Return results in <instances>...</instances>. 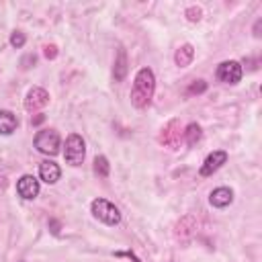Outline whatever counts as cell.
Listing matches in <instances>:
<instances>
[{"instance_id":"cell-17","label":"cell","mask_w":262,"mask_h":262,"mask_svg":"<svg viewBox=\"0 0 262 262\" xmlns=\"http://www.w3.org/2000/svg\"><path fill=\"white\" fill-rule=\"evenodd\" d=\"M8 41H10V45H12V47L20 49V47H25V43H27V37H25V33H23V31H12Z\"/></svg>"},{"instance_id":"cell-21","label":"cell","mask_w":262,"mask_h":262,"mask_svg":"<svg viewBox=\"0 0 262 262\" xmlns=\"http://www.w3.org/2000/svg\"><path fill=\"white\" fill-rule=\"evenodd\" d=\"M43 53H45L47 59H49V57L53 59V57L57 55V47H55V45H45V51H43Z\"/></svg>"},{"instance_id":"cell-20","label":"cell","mask_w":262,"mask_h":262,"mask_svg":"<svg viewBox=\"0 0 262 262\" xmlns=\"http://www.w3.org/2000/svg\"><path fill=\"white\" fill-rule=\"evenodd\" d=\"M35 61H37V57H35L33 53H29V55H25V57L20 59V66H23V70H27V68L35 66Z\"/></svg>"},{"instance_id":"cell-13","label":"cell","mask_w":262,"mask_h":262,"mask_svg":"<svg viewBox=\"0 0 262 262\" xmlns=\"http://www.w3.org/2000/svg\"><path fill=\"white\" fill-rule=\"evenodd\" d=\"M18 127V119L12 111L2 108L0 111V135H12Z\"/></svg>"},{"instance_id":"cell-12","label":"cell","mask_w":262,"mask_h":262,"mask_svg":"<svg viewBox=\"0 0 262 262\" xmlns=\"http://www.w3.org/2000/svg\"><path fill=\"white\" fill-rule=\"evenodd\" d=\"M129 72V61H127V51L123 45L117 47V57H115V63H113V78L115 82H123L125 76Z\"/></svg>"},{"instance_id":"cell-14","label":"cell","mask_w":262,"mask_h":262,"mask_svg":"<svg viewBox=\"0 0 262 262\" xmlns=\"http://www.w3.org/2000/svg\"><path fill=\"white\" fill-rule=\"evenodd\" d=\"M192 59H194V47H192L190 43L180 45V47L176 49V53H174V63H176L178 68H188V66L192 63Z\"/></svg>"},{"instance_id":"cell-6","label":"cell","mask_w":262,"mask_h":262,"mask_svg":"<svg viewBox=\"0 0 262 262\" xmlns=\"http://www.w3.org/2000/svg\"><path fill=\"white\" fill-rule=\"evenodd\" d=\"M227 151L225 149H213L205 160H203V164H201V168H199V174L203 176V178H207V176H213L223 164H227Z\"/></svg>"},{"instance_id":"cell-5","label":"cell","mask_w":262,"mask_h":262,"mask_svg":"<svg viewBox=\"0 0 262 262\" xmlns=\"http://www.w3.org/2000/svg\"><path fill=\"white\" fill-rule=\"evenodd\" d=\"M215 76H217L219 82H223V84H231V86H233V84L242 82L244 68H242V63L235 61V59H225V61H221V63L217 66Z\"/></svg>"},{"instance_id":"cell-1","label":"cell","mask_w":262,"mask_h":262,"mask_svg":"<svg viewBox=\"0 0 262 262\" xmlns=\"http://www.w3.org/2000/svg\"><path fill=\"white\" fill-rule=\"evenodd\" d=\"M154 92H156V74L151 68H139L135 78H133V86H131V92H129V98H131V104L135 108H145L151 98H154Z\"/></svg>"},{"instance_id":"cell-9","label":"cell","mask_w":262,"mask_h":262,"mask_svg":"<svg viewBox=\"0 0 262 262\" xmlns=\"http://www.w3.org/2000/svg\"><path fill=\"white\" fill-rule=\"evenodd\" d=\"M180 137H182V131H180V123L176 119H172L160 133V143H164L166 147L170 149H176L180 145Z\"/></svg>"},{"instance_id":"cell-23","label":"cell","mask_w":262,"mask_h":262,"mask_svg":"<svg viewBox=\"0 0 262 262\" xmlns=\"http://www.w3.org/2000/svg\"><path fill=\"white\" fill-rule=\"evenodd\" d=\"M43 121H45V115H37V117H33V119H31V123H33V125H39V123H43Z\"/></svg>"},{"instance_id":"cell-8","label":"cell","mask_w":262,"mask_h":262,"mask_svg":"<svg viewBox=\"0 0 262 262\" xmlns=\"http://www.w3.org/2000/svg\"><path fill=\"white\" fill-rule=\"evenodd\" d=\"M47 104H49V92H47L45 88H41V86H33V88L27 92V96H25V108H27L29 113L41 111V108L47 106Z\"/></svg>"},{"instance_id":"cell-24","label":"cell","mask_w":262,"mask_h":262,"mask_svg":"<svg viewBox=\"0 0 262 262\" xmlns=\"http://www.w3.org/2000/svg\"><path fill=\"white\" fill-rule=\"evenodd\" d=\"M18 262H25V260H18Z\"/></svg>"},{"instance_id":"cell-2","label":"cell","mask_w":262,"mask_h":262,"mask_svg":"<svg viewBox=\"0 0 262 262\" xmlns=\"http://www.w3.org/2000/svg\"><path fill=\"white\" fill-rule=\"evenodd\" d=\"M90 213L94 219H98L100 223L108 225V227H115L121 223V211L115 203H111L108 199H102V196H96L92 203H90Z\"/></svg>"},{"instance_id":"cell-19","label":"cell","mask_w":262,"mask_h":262,"mask_svg":"<svg viewBox=\"0 0 262 262\" xmlns=\"http://www.w3.org/2000/svg\"><path fill=\"white\" fill-rule=\"evenodd\" d=\"M207 90V82L205 80H194L190 86H188V94H201Z\"/></svg>"},{"instance_id":"cell-10","label":"cell","mask_w":262,"mask_h":262,"mask_svg":"<svg viewBox=\"0 0 262 262\" xmlns=\"http://www.w3.org/2000/svg\"><path fill=\"white\" fill-rule=\"evenodd\" d=\"M233 203V190L229 186H217L209 194V205L215 209H225Z\"/></svg>"},{"instance_id":"cell-7","label":"cell","mask_w":262,"mask_h":262,"mask_svg":"<svg viewBox=\"0 0 262 262\" xmlns=\"http://www.w3.org/2000/svg\"><path fill=\"white\" fill-rule=\"evenodd\" d=\"M41 180H37L33 174H23L18 180H16V194L25 201H33L39 196V190H41Z\"/></svg>"},{"instance_id":"cell-15","label":"cell","mask_w":262,"mask_h":262,"mask_svg":"<svg viewBox=\"0 0 262 262\" xmlns=\"http://www.w3.org/2000/svg\"><path fill=\"white\" fill-rule=\"evenodd\" d=\"M182 137H184V141H186V145H196L199 141H201V137H203V131H201V125L199 123H188L186 127H184V131H182Z\"/></svg>"},{"instance_id":"cell-18","label":"cell","mask_w":262,"mask_h":262,"mask_svg":"<svg viewBox=\"0 0 262 262\" xmlns=\"http://www.w3.org/2000/svg\"><path fill=\"white\" fill-rule=\"evenodd\" d=\"M184 14H186V18H188L190 23H199L201 16H203V10H201L199 6H188V8L184 10Z\"/></svg>"},{"instance_id":"cell-4","label":"cell","mask_w":262,"mask_h":262,"mask_svg":"<svg viewBox=\"0 0 262 262\" xmlns=\"http://www.w3.org/2000/svg\"><path fill=\"white\" fill-rule=\"evenodd\" d=\"M33 145L37 147V151H41L43 156H57L59 154V147H61V137L55 129H39L35 139H33Z\"/></svg>"},{"instance_id":"cell-22","label":"cell","mask_w":262,"mask_h":262,"mask_svg":"<svg viewBox=\"0 0 262 262\" xmlns=\"http://www.w3.org/2000/svg\"><path fill=\"white\" fill-rule=\"evenodd\" d=\"M260 27H262V18H258L254 25V37H260Z\"/></svg>"},{"instance_id":"cell-3","label":"cell","mask_w":262,"mask_h":262,"mask_svg":"<svg viewBox=\"0 0 262 262\" xmlns=\"http://www.w3.org/2000/svg\"><path fill=\"white\" fill-rule=\"evenodd\" d=\"M84 158H86V141H84V137L78 135V133H70L66 137V143H63V160H66V164L76 168V166H82Z\"/></svg>"},{"instance_id":"cell-16","label":"cell","mask_w":262,"mask_h":262,"mask_svg":"<svg viewBox=\"0 0 262 262\" xmlns=\"http://www.w3.org/2000/svg\"><path fill=\"white\" fill-rule=\"evenodd\" d=\"M94 172H96V176H100V178H106V176L111 174V164H108L106 156H96V158H94Z\"/></svg>"},{"instance_id":"cell-11","label":"cell","mask_w":262,"mask_h":262,"mask_svg":"<svg viewBox=\"0 0 262 262\" xmlns=\"http://www.w3.org/2000/svg\"><path fill=\"white\" fill-rule=\"evenodd\" d=\"M59 178H61L59 164H55L53 160H43L39 164V180H43L45 184H55Z\"/></svg>"}]
</instances>
